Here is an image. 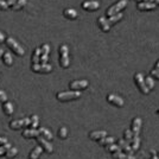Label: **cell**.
Wrapping results in <instances>:
<instances>
[{
  "label": "cell",
  "mask_w": 159,
  "mask_h": 159,
  "mask_svg": "<svg viewBox=\"0 0 159 159\" xmlns=\"http://www.w3.org/2000/svg\"><path fill=\"white\" fill-rule=\"evenodd\" d=\"M151 153H152V157H151V159H158V156H157V153L154 152V151H151Z\"/></svg>",
  "instance_id": "cell-44"
},
{
  "label": "cell",
  "mask_w": 159,
  "mask_h": 159,
  "mask_svg": "<svg viewBox=\"0 0 159 159\" xmlns=\"http://www.w3.org/2000/svg\"><path fill=\"white\" fill-rule=\"evenodd\" d=\"M121 18H122V13H120L119 12V13L114 14V16H111V17H109V19H107V20H108V24H109V25H112V24H115L116 21H119Z\"/></svg>",
  "instance_id": "cell-29"
},
{
  "label": "cell",
  "mask_w": 159,
  "mask_h": 159,
  "mask_svg": "<svg viewBox=\"0 0 159 159\" xmlns=\"http://www.w3.org/2000/svg\"><path fill=\"white\" fill-rule=\"evenodd\" d=\"M31 69H32V71H34V73H43V74H48L52 70L51 66L48 64V63H45V64H42V63L32 64V66H31Z\"/></svg>",
  "instance_id": "cell-6"
},
{
  "label": "cell",
  "mask_w": 159,
  "mask_h": 159,
  "mask_svg": "<svg viewBox=\"0 0 159 159\" xmlns=\"http://www.w3.org/2000/svg\"><path fill=\"white\" fill-rule=\"evenodd\" d=\"M124 139L127 140V141H129V143H132V139H133L132 129H126V131L124 132Z\"/></svg>",
  "instance_id": "cell-33"
},
{
  "label": "cell",
  "mask_w": 159,
  "mask_h": 159,
  "mask_svg": "<svg viewBox=\"0 0 159 159\" xmlns=\"http://www.w3.org/2000/svg\"><path fill=\"white\" fill-rule=\"evenodd\" d=\"M68 52H69V49H68V47H66V44L61 45V48H60V56H66V55H68Z\"/></svg>",
  "instance_id": "cell-37"
},
{
  "label": "cell",
  "mask_w": 159,
  "mask_h": 159,
  "mask_svg": "<svg viewBox=\"0 0 159 159\" xmlns=\"http://www.w3.org/2000/svg\"><path fill=\"white\" fill-rule=\"evenodd\" d=\"M7 143H8V141H7V139L5 137H0V145H5Z\"/></svg>",
  "instance_id": "cell-41"
},
{
  "label": "cell",
  "mask_w": 159,
  "mask_h": 159,
  "mask_svg": "<svg viewBox=\"0 0 159 159\" xmlns=\"http://www.w3.org/2000/svg\"><path fill=\"white\" fill-rule=\"evenodd\" d=\"M118 145L121 147V150H124L126 153H129V154H133V150L132 147H131V143L129 141H127L125 139H120L118 141Z\"/></svg>",
  "instance_id": "cell-13"
},
{
  "label": "cell",
  "mask_w": 159,
  "mask_h": 159,
  "mask_svg": "<svg viewBox=\"0 0 159 159\" xmlns=\"http://www.w3.org/2000/svg\"><path fill=\"white\" fill-rule=\"evenodd\" d=\"M81 92L80 90H71V92H61V93H57L56 98L58 101H70V100H76L81 98Z\"/></svg>",
  "instance_id": "cell-1"
},
{
  "label": "cell",
  "mask_w": 159,
  "mask_h": 159,
  "mask_svg": "<svg viewBox=\"0 0 159 159\" xmlns=\"http://www.w3.org/2000/svg\"><path fill=\"white\" fill-rule=\"evenodd\" d=\"M58 137H60L61 139H66V137H68L66 127H61L60 129H58Z\"/></svg>",
  "instance_id": "cell-34"
},
{
  "label": "cell",
  "mask_w": 159,
  "mask_h": 159,
  "mask_svg": "<svg viewBox=\"0 0 159 159\" xmlns=\"http://www.w3.org/2000/svg\"><path fill=\"white\" fill-rule=\"evenodd\" d=\"M39 131L36 129V128H29V129H25L23 131V137L26 138V139H31V138H37L39 137Z\"/></svg>",
  "instance_id": "cell-12"
},
{
  "label": "cell",
  "mask_w": 159,
  "mask_h": 159,
  "mask_svg": "<svg viewBox=\"0 0 159 159\" xmlns=\"http://www.w3.org/2000/svg\"><path fill=\"white\" fill-rule=\"evenodd\" d=\"M6 44L11 50H13V52L16 53V55H18V56H24V53H25L24 48L21 47L19 43L14 39L13 37H7Z\"/></svg>",
  "instance_id": "cell-2"
},
{
  "label": "cell",
  "mask_w": 159,
  "mask_h": 159,
  "mask_svg": "<svg viewBox=\"0 0 159 159\" xmlns=\"http://www.w3.org/2000/svg\"><path fill=\"white\" fill-rule=\"evenodd\" d=\"M151 75H152V76H154L156 79L159 80V70H158V69H154V70H152V71H151Z\"/></svg>",
  "instance_id": "cell-40"
},
{
  "label": "cell",
  "mask_w": 159,
  "mask_h": 159,
  "mask_svg": "<svg viewBox=\"0 0 159 159\" xmlns=\"http://www.w3.org/2000/svg\"><path fill=\"white\" fill-rule=\"evenodd\" d=\"M12 147V145L11 144H5V145H2V146H0V157L1 156H4V154H6V151L8 150V148H11Z\"/></svg>",
  "instance_id": "cell-36"
},
{
  "label": "cell",
  "mask_w": 159,
  "mask_h": 159,
  "mask_svg": "<svg viewBox=\"0 0 159 159\" xmlns=\"http://www.w3.org/2000/svg\"><path fill=\"white\" fill-rule=\"evenodd\" d=\"M82 7H83L84 10H88V11H90V10H96V8L100 7V2L96 1V0H87V1H83V2H82Z\"/></svg>",
  "instance_id": "cell-11"
},
{
  "label": "cell",
  "mask_w": 159,
  "mask_h": 159,
  "mask_svg": "<svg viewBox=\"0 0 159 159\" xmlns=\"http://www.w3.org/2000/svg\"><path fill=\"white\" fill-rule=\"evenodd\" d=\"M113 159H135V157L133 154H129V153L115 152L113 153Z\"/></svg>",
  "instance_id": "cell-18"
},
{
  "label": "cell",
  "mask_w": 159,
  "mask_h": 159,
  "mask_svg": "<svg viewBox=\"0 0 159 159\" xmlns=\"http://www.w3.org/2000/svg\"><path fill=\"white\" fill-rule=\"evenodd\" d=\"M134 81H135V83H137V86L139 87V89L141 90V93L143 94H148L150 93V89L147 88L145 83V77L143 76V74H135V76H134Z\"/></svg>",
  "instance_id": "cell-3"
},
{
  "label": "cell",
  "mask_w": 159,
  "mask_h": 159,
  "mask_svg": "<svg viewBox=\"0 0 159 159\" xmlns=\"http://www.w3.org/2000/svg\"><path fill=\"white\" fill-rule=\"evenodd\" d=\"M2 62H4V64H6L7 66H11L13 64V58H12V55L10 52H4L2 55Z\"/></svg>",
  "instance_id": "cell-22"
},
{
  "label": "cell",
  "mask_w": 159,
  "mask_h": 159,
  "mask_svg": "<svg viewBox=\"0 0 159 159\" xmlns=\"http://www.w3.org/2000/svg\"><path fill=\"white\" fill-rule=\"evenodd\" d=\"M0 102H1V103H5V102H7L6 93H5L4 90H1V89H0Z\"/></svg>",
  "instance_id": "cell-38"
},
{
  "label": "cell",
  "mask_w": 159,
  "mask_h": 159,
  "mask_svg": "<svg viewBox=\"0 0 159 159\" xmlns=\"http://www.w3.org/2000/svg\"><path fill=\"white\" fill-rule=\"evenodd\" d=\"M2 55H4V50H2V49H0V57H2Z\"/></svg>",
  "instance_id": "cell-45"
},
{
  "label": "cell",
  "mask_w": 159,
  "mask_h": 159,
  "mask_svg": "<svg viewBox=\"0 0 159 159\" xmlns=\"http://www.w3.org/2000/svg\"><path fill=\"white\" fill-rule=\"evenodd\" d=\"M4 40H6V37H5V34L0 31V43L1 42H4Z\"/></svg>",
  "instance_id": "cell-43"
},
{
  "label": "cell",
  "mask_w": 159,
  "mask_h": 159,
  "mask_svg": "<svg viewBox=\"0 0 159 159\" xmlns=\"http://www.w3.org/2000/svg\"><path fill=\"white\" fill-rule=\"evenodd\" d=\"M114 141L115 139L113 138V137H105V138H102V139L98 140V143H99V145L101 146H107V145H111V144H114Z\"/></svg>",
  "instance_id": "cell-23"
},
{
  "label": "cell",
  "mask_w": 159,
  "mask_h": 159,
  "mask_svg": "<svg viewBox=\"0 0 159 159\" xmlns=\"http://www.w3.org/2000/svg\"><path fill=\"white\" fill-rule=\"evenodd\" d=\"M8 8V5H7V2L5 0H0V10H2V11H5Z\"/></svg>",
  "instance_id": "cell-39"
},
{
  "label": "cell",
  "mask_w": 159,
  "mask_h": 159,
  "mask_svg": "<svg viewBox=\"0 0 159 159\" xmlns=\"http://www.w3.org/2000/svg\"><path fill=\"white\" fill-rule=\"evenodd\" d=\"M126 5H127V0H119L116 4H114L112 7H109V8L107 10V14L111 17V16H114V14L119 13L124 7H126Z\"/></svg>",
  "instance_id": "cell-4"
},
{
  "label": "cell",
  "mask_w": 159,
  "mask_h": 159,
  "mask_svg": "<svg viewBox=\"0 0 159 159\" xmlns=\"http://www.w3.org/2000/svg\"><path fill=\"white\" fill-rule=\"evenodd\" d=\"M107 101L116 107L124 106V100L121 99L120 96H118V95H115V94H108L107 95Z\"/></svg>",
  "instance_id": "cell-9"
},
{
  "label": "cell",
  "mask_w": 159,
  "mask_h": 159,
  "mask_svg": "<svg viewBox=\"0 0 159 159\" xmlns=\"http://www.w3.org/2000/svg\"><path fill=\"white\" fill-rule=\"evenodd\" d=\"M38 131H39V134L42 135V137H43V138H45V139L49 140V141H50V140H52V138H53L52 133L50 132V131H49L48 128H44V127H40V128L38 129Z\"/></svg>",
  "instance_id": "cell-20"
},
{
  "label": "cell",
  "mask_w": 159,
  "mask_h": 159,
  "mask_svg": "<svg viewBox=\"0 0 159 159\" xmlns=\"http://www.w3.org/2000/svg\"><path fill=\"white\" fill-rule=\"evenodd\" d=\"M36 139H37V141H38V144L42 146V148H43L47 153H52L53 152L52 144H51L49 140H47L45 138H43V137H37Z\"/></svg>",
  "instance_id": "cell-7"
},
{
  "label": "cell",
  "mask_w": 159,
  "mask_h": 159,
  "mask_svg": "<svg viewBox=\"0 0 159 159\" xmlns=\"http://www.w3.org/2000/svg\"><path fill=\"white\" fill-rule=\"evenodd\" d=\"M158 159H159V156H158Z\"/></svg>",
  "instance_id": "cell-51"
},
{
  "label": "cell",
  "mask_w": 159,
  "mask_h": 159,
  "mask_svg": "<svg viewBox=\"0 0 159 159\" xmlns=\"http://www.w3.org/2000/svg\"><path fill=\"white\" fill-rule=\"evenodd\" d=\"M89 84V82L87 80H76V81H73L70 82V89H74V90H81V89H86Z\"/></svg>",
  "instance_id": "cell-8"
},
{
  "label": "cell",
  "mask_w": 159,
  "mask_h": 159,
  "mask_svg": "<svg viewBox=\"0 0 159 159\" xmlns=\"http://www.w3.org/2000/svg\"><path fill=\"white\" fill-rule=\"evenodd\" d=\"M158 114H159V109H158Z\"/></svg>",
  "instance_id": "cell-50"
},
{
  "label": "cell",
  "mask_w": 159,
  "mask_h": 159,
  "mask_svg": "<svg viewBox=\"0 0 159 159\" xmlns=\"http://www.w3.org/2000/svg\"><path fill=\"white\" fill-rule=\"evenodd\" d=\"M17 154H18V148L12 146L11 148H8L6 151V154H5V156H6L7 158H14Z\"/></svg>",
  "instance_id": "cell-30"
},
{
  "label": "cell",
  "mask_w": 159,
  "mask_h": 159,
  "mask_svg": "<svg viewBox=\"0 0 159 159\" xmlns=\"http://www.w3.org/2000/svg\"><path fill=\"white\" fill-rule=\"evenodd\" d=\"M98 23L100 24V26H101V29H102V31H105V32H108V31H109L111 25L108 24V20H107L105 17H100L99 19H98Z\"/></svg>",
  "instance_id": "cell-16"
},
{
  "label": "cell",
  "mask_w": 159,
  "mask_h": 159,
  "mask_svg": "<svg viewBox=\"0 0 159 159\" xmlns=\"http://www.w3.org/2000/svg\"><path fill=\"white\" fill-rule=\"evenodd\" d=\"M40 50H42V53H40V63L42 64H45L49 60V53H50V47L48 45V44H44L43 47L40 48Z\"/></svg>",
  "instance_id": "cell-10"
},
{
  "label": "cell",
  "mask_w": 159,
  "mask_h": 159,
  "mask_svg": "<svg viewBox=\"0 0 159 159\" xmlns=\"http://www.w3.org/2000/svg\"><path fill=\"white\" fill-rule=\"evenodd\" d=\"M38 124H39V118L37 115H32L30 118V127L31 128H37L38 127Z\"/></svg>",
  "instance_id": "cell-31"
},
{
  "label": "cell",
  "mask_w": 159,
  "mask_h": 159,
  "mask_svg": "<svg viewBox=\"0 0 159 159\" xmlns=\"http://www.w3.org/2000/svg\"><path fill=\"white\" fill-rule=\"evenodd\" d=\"M6 2H7V5H8V7H10V6L12 7L14 4L17 2V0H6Z\"/></svg>",
  "instance_id": "cell-42"
},
{
  "label": "cell",
  "mask_w": 159,
  "mask_h": 159,
  "mask_svg": "<svg viewBox=\"0 0 159 159\" xmlns=\"http://www.w3.org/2000/svg\"><path fill=\"white\" fill-rule=\"evenodd\" d=\"M106 147V151L111 153H115V152H121V147L119 145H115V144H111V145L105 146Z\"/></svg>",
  "instance_id": "cell-27"
},
{
  "label": "cell",
  "mask_w": 159,
  "mask_h": 159,
  "mask_svg": "<svg viewBox=\"0 0 159 159\" xmlns=\"http://www.w3.org/2000/svg\"><path fill=\"white\" fill-rule=\"evenodd\" d=\"M140 127H141V119L140 118H134L132 121V132L133 135H139Z\"/></svg>",
  "instance_id": "cell-14"
},
{
  "label": "cell",
  "mask_w": 159,
  "mask_h": 159,
  "mask_svg": "<svg viewBox=\"0 0 159 159\" xmlns=\"http://www.w3.org/2000/svg\"><path fill=\"white\" fill-rule=\"evenodd\" d=\"M156 7V4H153V2H145V1H143V2H139L138 4V8L139 10H152Z\"/></svg>",
  "instance_id": "cell-24"
},
{
  "label": "cell",
  "mask_w": 159,
  "mask_h": 159,
  "mask_svg": "<svg viewBox=\"0 0 159 159\" xmlns=\"http://www.w3.org/2000/svg\"><path fill=\"white\" fill-rule=\"evenodd\" d=\"M140 146V139H139V135H133V139H132V147L133 151H137L138 148H139Z\"/></svg>",
  "instance_id": "cell-28"
},
{
  "label": "cell",
  "mask_w": 159,
  "mask_h": 159,
  "mask_svg": "<svg viewBox=\"0 0 159 159\" xmlns=\"http://www.w3.org/2000/svg\"><path fill=\"white\" fill-rule=\"evenodd\" d=\"M137 1H139V2H140V1H141V0H137Z\"/></svg>",
  "instance_id": "cell-49"
},
{
  "label": "cell",
  "mask_w": 159,
  "mask_h": 159,
  "mask_svg": "<svg viewBox=\"0 0 159 159\" xmlns=\"http://www.w3.org/2000/svg\"><path fill=\"white\" fill-rule=\"evenodd\" d=\"M108 134H107L106 131H94V132L89 133V138L92 140H100L102 139V138H105V137H107Z\"/></svg>",
  "instance_id": "cell-15"
},
{
  "label": "cell",
  "mask_w": 159,
  "mask_h": 159,
  "mask_svg": "<svg viewBox=\"0 0 159 159\" xmlns=\"http://www.w3.org/2000/svg\"><path fill=\"white\" fill-rule=\"evenodd\" d=\"M154 1H156V2H157V4H159V0H154Z\"/></svg>",
  "instance_id": "cell-48"
},
{
  "label": "cell",
  "mask_w": 159,
  "mask_h": 159,
  "mask_svg": "<svg viewBox=\"0 0 159 159\" xmlns=\"http://www.w3.org/2000/svg\"><path fill=\"white\" fill-rule=\"evenodd\" d=\"M154 69H158L159 70V61L157 62V64H156V68H154Z\"/></svg>",
  "instance_id": "cell-46"
},
{
  "label": "cell",
  "mask_w": 159,
  "mask_h": 159,
  "mask_svg": "<svg viewBox=\"0 0 159 159\" xmlns=\"http://www.w3.org/2000/svg\"><path fill=\"white\" fill-rule=\"evenodd\" d=\"M2 111H4V113H5L6 115H12L14 111L13 103H11V102H8V101L5 102V103H2Z\"/></svg>",
  "instance_id": "cell-17"
},
{
  "label": "cell",
  "mask_w": 159,
  "mask_h": 159,
  "mask_svg": "<svg viewBox=\"0 0 159 159\" xmlns=\"http://www.w3.org/2000/svg\"><path fill=\"white\" fill-rule=\"evenodd\" d=\"M42 151H43V148H42V146H37V147H34L32 151L30 152V159H38L40 157V154H42Z\"/></svg>",
  "instance_id": "cell-21"
},
{
  "label": "cell",
  "mask_w": 159,
  "mask_h": 159,
  "mask_svg": "<svg viewBox=\"0 0 159 159\" xmlns=\"http://www.w3.org/2000/svg\"><path fill=\"white\" fill-rule=\"evenodd\" d=\"M40 53H42V50H40V48H37V49L34 50L33 55H32V64H37V63H39Z\"/></svg>",
  "instance_id": "cell-25"
},
{
  "label": "cell",
  "mask_w": 159,
  "mask_h": 159,
  "mask_svg": "<svg viewBox=\"0 0 159 159\" xmlns=\"http://www.w3.org/2000/svg\"><path fill=\"white\" fill-rule=\"evenodd\" d=\"M145 83H146V86H147V88H148V89H152V88H154V80H153L151 76H147V77H146Z\"/></svg>",
  "instance_id": "cell-35"
},
{
  "label": "cell",
  "mask_w": 159,
  "mask_h": 159,
  "mask_svg": "<svg viewBox=\"0 0 159 159\" xmlns=\"http://www.w3.org/2000/svg\"><path fill=\"white\" fill-rule=\"evenodd\" d=\"M27 126H30V118L13 120V121H11V122H10V127H11L12 129H19V128L27 127Z\"/></svg>",
  "instance_id": "cell-5"
},
{
  "label": "cell",
  "mask_w": 159,
  "mask_h": 159,
  "mask_svg": "<svg viewBox=\"0 0 159 159\" xmlns=\"http://www.w3.org/2000/svg\"><path fill=\"white\" fill-rule=\"evenodd\" d=\"M144 1H145V2H153L154 0H144Z\"/></svg>",
  "instance_id": "cell-47"
},
{
  "label": "cell",
  "mask_w": 159,
  "mask_h": 159,
  "mask_svg": "<svg viewBox=\"0 0 159 159\" xmlns=\"http://www.w3.org/2000/svg\"><path fill=\"white\" fill-rule=\"evenodd\" d=\"M25 4H26V0H17V2L12 6V8L14 11H19L21 7L25 6Z\"/></svg>",
  "instance_id": "cell-32"
},
{
  "label": "cell",
  "mask_w": 159,
  "mask_h": 159,
  "mask_svg": "<svg viewBox=\"0 0 159 159\" xmlns=\"http://www.w3.org/2000/svg\"><path fill=\"white\" fill-rule=\"evenodd\" d=\"M60 64L62 68H68L69 64H70V58L69 56L66 55V56H60Z\"/></svg>",
  "instance_id": "cell-26"
},
{
  "label": "cell",
  "mask_w": 159,
  "mask_h": 159,
  "mask_svg": "<svg viewBox=\"0 0 159 159\" xmlns=\"http://www.w3.org/2000/svg\"><path fill=\"white\" fill-rule=\"evenodd\" d=\"M63 14H64V17L68 18V19H76L77 16H79L77 12H76L74 8H66L64 12H63Z\"/></svg>",
  "instance_id": "cell-19"
}]
</instances>
